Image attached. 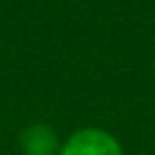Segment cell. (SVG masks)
Wrapping results in <instances>:
<instances>
[{
	"instance_id": "cell-2",
	"label": "cell",
	"mask_w": 155,
	"mask_h": 155,
	"mask_svg": "<svg viewBox=\"0 0 155 155\" xmlns=\"http://www.w3.org/2000/svg\"><path fill=\"white\" fill-rule=\"evenodd\" d=\"M22 148L27 155H53L58 150L56 133L46 124H34L22 131Z\"/></svg>"
},
{
	"instance_id": "cell-1",
	"label": "cell",
	"mask_w": 155,
	"mask_h": 155,
	"mask_svg": "<svg viewBox=\"0 0 155 155\" xmlns=\"http://www.w3.org/2000/svg\"><path fill=\"white\" fill-rule=\"evenodd\" d=\"M61 155H124V153L111 133L102 128H82L63 143Z\"/></svg>"
}]
</instances>
